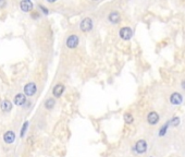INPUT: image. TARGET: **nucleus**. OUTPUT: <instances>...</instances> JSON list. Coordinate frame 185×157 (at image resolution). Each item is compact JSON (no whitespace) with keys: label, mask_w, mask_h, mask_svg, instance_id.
<instances>
[{"label":"nucleus","mask_w":185,"mask_h":157,"mask_svg":"<svg viewBox=\"0 0 185 157\" xmlns=\"http://www.w3.org/2000/svg\"><path fill=\"white\" fill-rule=\"evenodd\" d=\"M37 91V86L34 82H29L24 86V94L26 96H33Z\"/></svg>","instance_id":"nucleus-1"},{"label":"nucleus","mask_w":185,"mask_h":157,"mask_svg":"<svg viewBox=\"0 0 185 157\" xmlns=\"http://www.w3.org/2000/svg\"><path fill=\"white\" fill-rule=\"evenodd\" d=\"M78 43H80V39H78V36L75 35V34H72L68 37L67 39V46L70 48V49H73L75 47H77Z\"/></svg>","instance_id":"nucleus-2"},{"label":"nucleus","mask_w":185,"mask_h":157,"mask_svg":"<svg viewBox=\"0 0 185 157\" xmlns=\"http://www.w3.org/2000/svg\"><path fill=\"white\" fill-rule=\"evenodd\" d=\"M80 27L82 30V32H89L92 29V20L90 18H85L81 22Z\"/></svg>","instance_id":"nucleus-3"},{"label":"nucleus","mask_w":185,"mask_h":157,"mask_svg":"<svg viewBox=\"0 0 185 157\" xmlns=\"http://www.w3.org/2000/svg\"><path fill=\"white\" fill-rule=\"evenodd\" d=\"M120 37H121L123 40H128V39L132 38V36H133V31H132L130 27H122L120 30Z\"/></svg>","instance_id":"nucleus-4"},{"label":"nucleus","mask_w":185,"mask_h":157,"mask_svg":"<svg viewBox=\"0 0 185 157\" xmlns=\"http://www.w3.org/2000/svg\"><path fill=\"white\" fill-rule=\"evenodd\" d=\"M33 6L32 1H29V0H22L21 2H20V9H21L23 12H31L33 10Z\"/></svg>","instance_id":"nucleus-5"},{"label":"nucleus","mask_w":185,"mask_h":157,"mask_svg":"<svg viewBox=\"0 0 185 157\" xmlns=\"http://www.w3.org/2000/svg\"><path fill=\"white\" fill-rule=\"evenodd\" d=\"M135 150L137 153L139 154H143L145 153L147 151V144L146 142L144 141V140H139V141H137L135 144Z\"/></svg>","instance_id":"nucleus-6"},{"label":"nucleus","mask_w":185,"mask_h":157,"mask_svg":"<svg viewBox=\"0 0 185 157\" xmlns=\"http://www.w3.org/2000/svg\"><path fill=\"white\" fill-rule=\"evenodd\" d=\"M4 141L8 144H12L15 141V133L13 131H7L4 134Z\"/></svg>","instance_id":"nucleus-7"},{"label":"nucleus","mask_w":185,"mask_h":157,"mask_svg":"<svg viewBox=\"0 0 185 157\" xmlns=\"http://www.w3.org/2000/svg\"><path fill=\"white\" fill-rule=\"evenodd\" d=\"M147 121H148V123L149 125H156L157 122L159 121V116H158V114L157 112H155V111H151V112H149L148 114V116H147Z\"/></svg>","instance_id":"nucleus-8"},{"label":"nucleus","mask_w":185,"mask_h":157,"mask_svg":"<svg viewBox=\"0 0 185 157\" xmlns=\"http://www.w3.org/2000/svg\"><path fill=\"white\" fill-rule=\"evenodd\" d=\"M108 20H109L111 23L117 24V23H119V22H120V20H121V17H120V14H119V12H117V11H112L110 14L108 15Z\"/></svg>","instance_id":"nucleus-9"},{"label":"nucleus","mask_w":185,"mask_h":157,"mask_svg":"<svg viewBox=\"0 0 185 157\" xmlns=\"http://www.w3.org/2000/svg\"><path fill=\"white\" fill-rule=\"evenodd\" d=\"M182 100H183V97L180 93H173L170 96V102L173 105H180L182 103Z\"/></svg>","instance_id":"nucleus-10"},{"label":"nucleus","mask_w":185,"mask_h":157,"mask_svg":"<svg viewBox=\"0 0 185 157\" xmlns=\"http://www.w3.org/2000/svg\"><path fill=\"white\" fill-rule=\"evenodd\" d=\"M26 103V95L25 94H18L14 97V104L16 106H23Z\"/></svg>","instance_id":"nucleus-11"},{"label":"nucleus","mask_w":185,"mask_h":157,"mask_svg":"<svg viewBox=\"0 0 185 157\" xmlns=\"http://www.w3.org/2000/svg\"><path fill=\"white\" fill-rule=\"evenodd\" d=\"M0 108H1V110L4 112H10L11 109H12V104H11L10 100L4 99L2 100V103L0 105Z\"/></svg>","instance_id":"nucleus-12"},{"label":"nucleus","mask_w":185,"mask_h":157,"mask_svg":"<svg viewBox=\"0 0 185 157\" xmlns=\"http://www.w3.org/2000/svg\"><path fill=\"white\" fill-rule=\"evenodd\" d=\"M64 92V85L63 84H57L52 89V94L56 97H60L62 95V93Z\"/></svg>","instance_id":"nucleus-13"},{"label":"nucleus","mask_w":185,"mask_h":157,"mask_svg":"<svg viewBox=\"0 0 185 157\" xmlns=\"http://www.w3.org/2000/svg\"><path fill=\"white\" fill-rule=\"evenodd\" d=\"M56 105V102H54V98H49V99L46 100V103H45V107H46V109H52L54 108V106Z\"/></svg>","instance_id":"nucleus-14"},{"label":"nucleus","mask_w":185,"mask_h":157,"mask_svg":"<svg viewBox=\"0 0 185 157\" xmlns=\"http://www.w3.org/2000/svg\"><path fill=\"white\" fill-rule=\"evenodd\" d=\"M27 127H29V121H25L24 125H23V127H22L21 129V138H23V136L25 135V132H26V129H27Z\"/></svg>","instance_id":"nucleus-15"},{"label":"nucleus","mask_w":185,"mask_h":157,"mask_svg":"<svg viewBox=\"0 0 185 157\" xmlns=\"http://www.w3.org/2000/svg\"><path fill=\"white\" fill-rule=\"evenodd\" d=\"M124 120H125L126 123H132L134 119H133V116H132L131 114H125L124 115Z\"/></svg>","instance_id":"nucleus-16"},{"label":"nucleus","mask_w":185,"mask_h":157,"mask_svg":"<svg viewBox=\"0 0 185 157\" xmlns=\"http://www.w3.org/2000/svg\"><path fill=\"white\" fill-rule=\"evenodd\" d=\"M179 123H180V118H173L172 120L170 121V125H173V127H176V125H179Z\"/></svg>","instance_id":"nucleus-17"},{"label":"nucleus","mask_w":185,"mask_h":157,"mask_svg":"<svg viewBox=\"0 0 185 157\" xmlns=\"http://www.w3.org/2000/svg\"><path fill=\"white\" fill-rule=\"evenodd\" d=\"M170 125V123H168V125H164L162 128H161L160 130V132H159V135L160 136H163L164 135V133H166V131H167V129H168V125Z\"/></svg>","instance_id":"nucleus-18"},{"label":"nucleus","mask_w":185,"mask_h":157,"mask_svg":"<svg viewBox=\"0 0 185 157\" xmlns=\"http://www.w3.org/2000/svg\"><path fill=\"white\" fill-rule=\"evenodd\" d=\"M39 8H40V9H42V11H43L44 12V14H48V13H49V11L47 10V8L46 7H44V6H39Z\"/></svg>","instance_id":"nucleus-19"},{"label":"nucleus","mask_w":185,"mask_h":157,"mask_svg":"<svg viewBox=\"0 0 185 157\" xmlns=\"http://www.w3.org/2000/svg\"><path fill=\"white\" fill-rule=\"evenodd\" d=\"M6 4H7V1H6V0H0V9H2V8L6 7Z\"/></svg>","instance_id":"nucleus-20"},{"label":"nucleus","mask_w":185,"mask_h":157,"mask_svg":"<svg viewBox=\"0 0 185 157\" xmlns=\"http://www.w3.org/2000/svg\"><path fill=\"white\" fill-rule=\"evenodd\" d=\"M47 1H48V2H49V4H54V2H56V1H57V0H47Z\"/></svg>","instance_id":"nucleus-21"},{"label":"nucleus","mask_w":185,"mask_h":157,"mask_svg":"<svg viewBox=\"0 0 185 157\" xmlns=\"http://www.w3.org/2000/svg\"><path fill=\"white\" fill-rule=\"evenodd\" d=\"M182 86H183V89H185V81L182 82Z\"/></svg>","instance_id":"nucleus-22"},{"label":"nucleus","mask_w":185,"mask_h":157,"mask_svg":"<svg viewBox=\"0 0 185 157\" xmlns=\"http://www.w3.org/2000/svg\"><path fill=\"white\" fill-rule=\"evenodd\" d=\"M94 1H97V0H94Z\"/></svg>","instance_id":"nucleus-23"}]
</instances>
